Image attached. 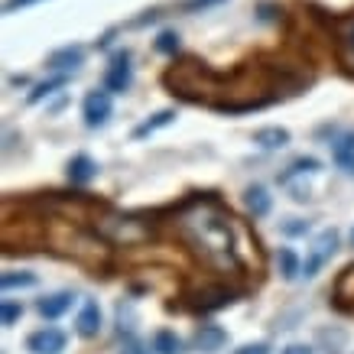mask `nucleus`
Here are the masks:
<instances>
[{"mask_svg": "<svg viewBox=\"0 0 354 354\" xmlns=\"http://www.w3.org/2000/svg\"><path fill=\"white\" fill-rule=\"evenodd\" d=\"M332 309L338 312V315H351L354 319V263H348V267H342V273L335 277L332 283Z\"/></svg>", "mask_w": 354, "mask_h": 354, "instance_id": "obj_7", "label": "nucleus"}, {"mask_svg": "<svg viewBox=\"0 0 354 354\" xmlns=\"http://www.w3.org/2000/svg\"><path fill=\"white\" fill-rule=\"evenodd\" d=\"M114 114V101H111L108 88H97V91H88V97L82 101V118H85V127L97 130L104 127Z\"/></svg>", "mask_w": 354, "mask_h": 354, "instance_id": "obj_6", "label": "nucleus"}, {"mask_svg": "<svg viewBox=\"0 0 354 354\" xmlns=\"http://www.w3.org/2000/svg\"><path fill=\"white\" fill-rule=\"evenodd\" d=\"M315 172H322V162L315 160V156H299V160H292L286 169L279 172V185H290L296 179H306V176H315Z\"/></svg>", "mask_w": 354, "mask_h": 354, "instance_id": "obj_17", "label": "nucleus"}, {"mask_svg": "<svg viewBox=\"0 0 354 354\" xmlns=\"http://www.w3.org/2000/svg\"><path fill=\"white\" fill-rule=\"evenodd\" d=\"M332 160L344 176H354V130H344L332 140Z\"/></svg>", "mask_w": 354, "mask_h": 354, "instance_id": "obj_11", "label": "nucleus"}, {"mask_svg": "<svg viewBox=\"0 0 354 354\" xmlns=\"http://www.w3.org/2000/svg\"><path fill=\"white\" fill-rule=\"evenodd\" d=\"M153 351L156 354H183V338L172 328H160L153 335Z\"/></svg>", "mask_w": 354, "mask_h": 354, "instance_id": "obj_23", "label": "nucleus"}, {"mask_svg": "<svg viewBox=\"0 0 354 354\" xmlns=\"http://www.w3.org/2000/svg\"><path fill=\"white\" fill-rule=\"evenodd\" d=\"M97 162L88 156V153H78V156H72L68 160V166H65V176H68V183L72 185H88L91 179H97Z\"/></svg>", "mask_w": 354, "mask_h": 354, "instance_id": "obj_14", "label": "nucleus"}, {"mask_svg": "<svg viewBox=\"0 0 354 354\" xmlns=\"http://www.w3.org/2000/svg\"><path fill=\"white\" fill-rule=\"evenodd\" d=\"M68 85V72H55L53 78H46V82H39V85L30 91V104H39V101H46V97H53L55 91H62V88Z\"/></svg>", "mask_w": 354, "mask_h": 354, "instance_id": "obj_21", "label": "nucleus"}, {"mask_svg": "<svg viewBox=\"0 0 354 354\" xmlns=\"http://www.w3.org/2000/svg\"><path fill=\"white\" fill-rule=\"evenodd\" d=\"M279 231H283L286 237H306L312 231V225L309 221H302V218H290V221H283V225H279Z\"/></svg>", "mask_w": 354, "mask_h": 354, "instance_id": "obj_27", "label": "nucleus"}, {"mask_svg": "<svg viewBox=\"0 0 354 354\" xmlns=\"http://www.w3.org/2000/svg\"><path fill=\"white\" fill-rule=\"evenodd\" d=\"M283 354H315L309 344H290V348H283Z\"/></svg>", "mask_w": 354, "mask_h": 354, "instance_id": "obj_32", "label": "nucleus"}, {"mask_svg": "<svg viewBox=\"0 0 354 354\" xmlns=\"http://www.w3.org/2000/svg\"><path fill=\"white\" fill-rule=\"evenodd\" d=\"M133 85V65H130V49H118L111 55L108 68H104V88L111 95H124Z\"/></svg>", "mask_w": 354, "mask_h": 354, "instance_id": "obj_5", "label": "nucleus"}, {"mask_svg": "<svg viewBox=\"0 0 354 354\" xmlns=\"http://www.w3.org/2000/svg\"><path fill=\"white\" fill-rule=\"evenodd\" d=\"M49 68L53 72H78L85 65V46H62L49 55Z\"/></svg>", "mask_w": 354, "mask_h": 354, "instance_id": "obj_10", "label": "nucleus"}, {"mask_svg": "<svg viewBox=\"0 0 354 354\" xmlns=\"http://www.w3.org/2000/svg\"><path fill=\"white\" fill-rule=\"evenodd\" d=\"M65 344H68V335L62 328H53V325H46L39 332H32L26 338V351L32 354H62Z\"/></svg>", "mask_w": 354, "mask_h": 354, "instance_id": "obj_8", "label": "nucleus"}, {"mask_svg": "<svg viewBox=\"0 0 354 354\" xmlns=\"http://www.w3.org/2000/svg\"><path fill=\"white\" fill-rule=\"evenodd\" d=\"M150 237L179 244L212 279L234 283L254 292L267 273V254L257 231L237 218L215 192H189L166 208L147 212Z\"/></svg>", "mask_w": 354, "mask_h": 354, "instance_id": "obj_1", "label": "nucleus"}, {"mask_svg": "<svg viewBox=\"0 0 354 354\" xmlns=\"http://www.w3.org/2000/svg\"><path fill=\"white\" fill-rule=\"evenodd\" d=\"M118 354H150V344H143L137 338V335H127L124 338V344H120V351Z\"/></svg>", "mask_w": 354, "mask_h": 354, "instance_id": "obj_29", "label": "nucleus"}, {"mask_svg": "<svg viewBox=\"0 0 354 354\" xmlns=\"http://www.w3.org/2000/svg\"><path fill=\"white\" fill-rule=\"evenodd\" d=\"M319 20L325 23V30L332 36L335 59L342 65V72L354 78V10L335 13V17H325V10H319Z\"/></svg>", "mask_w": 354, "mask_h": 354, "instance_id": "obj_3", "label": "nucleus"}, {"mask_svg": "<svg viewBox=\"0 0 354 354\" xmlns=\"http://www.w3.org/2000/svg\"><path fill=\"white\" fill-rule=\"evenodd\" d=\"M133 312H130V302H118V332L120 338H127V335H133Z\"/></svg>", "mask_w": 354, "mask_h": 354, "instance_id": "obj_26", "label": "nucleus"}, {"mask_svg": "<svg viewBox=\"0 0 354 354\" xmlns=\"http://www.w3.org/2000/svg\"><path fill=\"white\" fill-rule=\"evenodd\" d=\"M172 120H176V108H162V111H156L153 118H147V120H143V124H137L130 137H133V140H147V137H153L156 130L169 127Z\"/></svg>", "mask_w": 354, "mask_h": 354, "instance_id": "obj_18", "label": "nucleus"}, {"mask_svg": "<svg viewBox=\"0 0 354 354\" xmlns=\"http://www.w3.org/2000/svg\"><path fill=\"white\" fill-rule=\"evenodd\" d=\"M156 53L172 55V59H176V53H179V32H176V30H162L160 36H156Z\"/></svg>", "mask_w": 354, "mask_h": 354, "instance_id": "obj_24", "label": "nucleus"}, {"mask_svg": "<svg viewBox=\"0 0 354 354\" xmlns=\"http://www.w3.org/2000/svg\"><path fill=\"white\" fill-rule=\"evenodd\" d=\"M277 267H279V277L286 279V283H292L296 277H302V260L292 247H279L277 250Z\"/></svg>", "mask_w": 354, "mask_h": 354, "instance_id": "obj_20", "label": "nucleus"}, {"mask_svg": "<svg viewBox=\"0 0 354 354\" xmlns=\"http://www.w3.org/2000/svg\"><path fill=\"white\" fill-rule=\"evenodd\" d=\"M75 332L82 338H97L101 335V306L95 299H85L82 302V309H78V319H75Z\"/></svg>", "mask_w": 354, "mask_h": 354, "instance_id": "obj_9", "label": "nucleus"}, {"mask_svg": "<svg viewBox=\"0 0 354 354\" xmlns=\"http://www.w3.org/2000/svg\"><path fill=\"white\" fill-rule=\"evenodd\" d=\"M36 3H43V0H7V3H3V13L26 10V7H36Z\"/></svg>", "mask_w": 354, "mask_h": 354, "instance_id": "obj_31", "label": "nucleus"}, {"mask_svg": "<svg viewBox=\"0 0 354 354\" xmlns=\"http://www.w3.org/2000/svg\"><path fill=\"white\" fill-rule=\"evenodd\" d=\"M23 319V306L13 299H3V306H0V322H3V328H13V325Z\"/></svg>", "mask_w": 354, "mask_h": 354, "instance_id": "obj_25", "label": "nucleus"}, {"mask_svg": "<svg viewBox=\"0 0 354 354\" xmlns=\"http://www.w3.org/2000/svg\"><path fill=\"white\" fill-rule=\"evenodd\" d=\"M351 244H354V231H351Z\"/></svg>", "mask_w": 354, "mask_h": 354, "instance_id": "obj_33", "label": "nucleus"}, {"mask_svg": "<svg viewBox=\"0 0 354 354\" xmlns=\"http://www.w3.org/2000/svg\"><path fill=\"white\" fill-rule=\"evenodd\" d=\"M315 348L322 354H344L348 351V332L332 325V328H319L315 332Z\"/></svg>", "mask_w": 354, "mask_h": 354, "instance_id": "obj_15", "label": "nucleus"}, {"mask_svg": "<svg viewBox=\"0 0 354 354\" xmlns=\"http://www.w3.org/2000/svg\"><path fill=\"white\" fill-rule=\"evenodd\" d=\"M234 354H270V344L267 342H250V344H241Z\"/></svg>", "mask_w": 354, "mask_h": 354, "instance_id": "obj_30", "label": "nucleus"}, {"mask_svg": "<svg viewBox=\"0 0 354 354\" xmlns=\"http://www.w3.org/2000/svg\"><path fill=\"white\" fill-rule=\"evenodd\" d=\"M338 244H342V234H338L335 227H325L322 234L312 237L309 254H306V260H302V277H306V279L319 277L325 263H328V260L338 254Z\"/></svg>", "mask_w": 354, "mask_h": 354, "instance_id": "obj_4", "label": "nucleus"}, {"mask_svg": "<svg viewBox=\"0 0 354 354\" xmlns=\"http://www.w3.org/2000/svg\"><path fill=\"white\" fill-rule=\"evenodd\" d=\"M309 85L312 72L290 55H254L231 72H218L198 55H183L162 72V88L172 97L227 118L273 108Z\"/></svg>", "mask_w": 354, "mask_h": 354, "instance_id": "obj_2", "label": "nucleus"}, {"mask_svg": "<svg viewBox=\"0 0 354 354\" xmlns=\"http://www.w3.org/2000/svg\"><path fill=\"white\" fill-rule=\"evenodd\" d=\"M192 344H195V348H198L202 354H215V351H221V348L227 344V332L221 328V325L205 322V325H198V332H195Z\"/></svg>", "mask_w": 354, "mask_h": 354, "instance_id": "obj_12", "label": "nucleus"}, {"mask_svg": "<svg viewBox=\"0 0 354 354\" xmlns=\"http://www.w3.org/2000/svg\"><path fill=\"white\" fill-rule=\"evenodd\" d=\"M227 0H183L179 10L183 13H202V10H212V7H221Z\"/></svg>", "mask_w": 354, "mask_h": 354, "instance_id": "obj_28", "label": "nucleus"}, {"mask_svg": "<svg viewBox=\"0 0 354 354\" xmlns=\"http://www.w3.org/2000/svg\"><path fill=\"white\" fill-rule=\"evenodd\" d=\"M36 283H39V277H36V273H30V270H7V273L0 277L3 292H10V290H32Z\"/></svg>", "mask_w": 354, "mask_h": 354, "instance_id": "obj_22", "label": "nucleus"}, {"mask_svg": "<svg viewBox=\"0 0 354 354\" xmlns=\"http://www.w3.org/2000/svg\"><path fill=\"white\" fill-rule=\"evenodd\" d=\"M244 205H247V212H250V218H267L273 212V198H270V192L260 183L244 189Z\"/></svg>", "mask_w": 354, "mask_h": 354, "instance_id": "obj_16", "label": "nucleus"}, {"mask_svg": "<svg viewBox=\"0 0 354 354\" xmlns=\"http://www.w3.org/2000/svg\"><path fill=\"white\" fill-rule=\"evenodd\" d=\"M292 133L286 127H263L254 133V143H257L260 150H283V147H290Z\"/></svg>", "mask_w": 354, "mask_h": 354, "instance_id": "obj_19", "label": "nucleus"}, {"mask_svg": "<svg viewBox=\"0 0 354 354\" xmlns=\"http://www.w3.org/2000/svg\"><path fill=\"white\" fill-rule=\"evenodd\" d=\"M72 302H75V292H53V296H43V299L36 302V312L43 315V319H49V322H55V319H62L65 312L72 309Z\"/></svg>", "mask_w": 354, "mask_h": 354, "instance_id": "obj_13", "label": "nucleus"}]
</instances>
